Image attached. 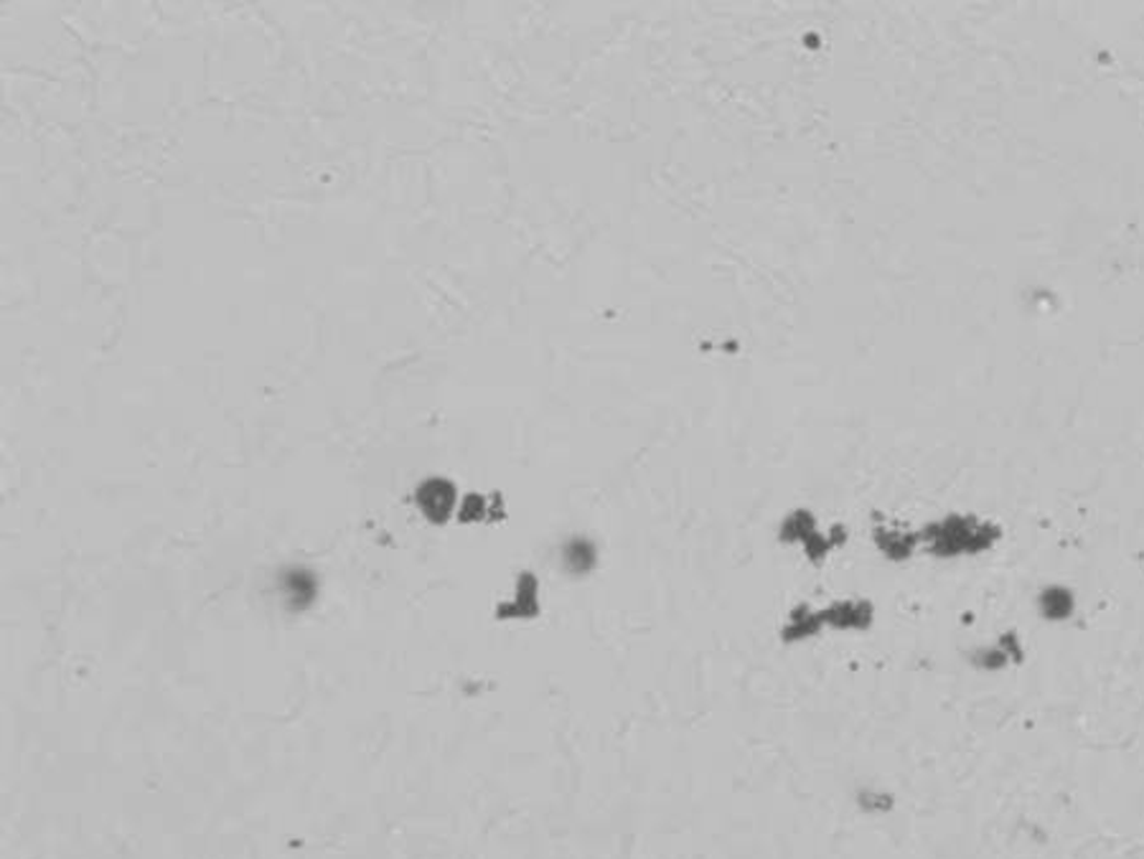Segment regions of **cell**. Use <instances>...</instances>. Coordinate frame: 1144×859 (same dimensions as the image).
<instances>
[{
	"mask_svg": "<svg viewBox=\"0 0 1144 859\" xmlns=\"http://www.w3.org/2000/svg\"><path fill=\"white\" fill-rule=\"evenodd\" d=\"M598 559H601V552H598L596 542L586 537V534L570 537L563 545V552H559V562H563V570L570 574V578H588V574H593Z\"/></svg>",
	"mask_w": 1144,
	"mask_h": 859,
	"instance_id": "6",
	"label": "cell"
},
{
	"mask_svg": "<svg viewBox=\"0 0 1144 859\" xmlns=\"http://www.w3.org/2000/svg\"><path fill=\"white\" fill-rule=\"evenodd\" d=\"M921 542H926L931 555L949 559L984 552L994 542V532L972 516H946L926 526Z\"/></svg>",
	"mask_w": 1144,
	"mask_h": 859,
	"instance_id": "2",
	"label": "cell"
},
{
	"mask_svg": "<svg viewBox=\"0 0 1144 859\" xmlns=\"http://www.w3.org/2000/svg\"><path fill=\"white\" fill-rule=\"evenodd\" d=\"M827 634L822 608L814 603H796L786 611V616L778 624V643L786 649L807 646Z\"/></svg>",
	"mask_w": 1144,
	"mask_h": 859,
	"instance_id": "4",
	"label": "cell"
},
{
	"mask_svg": "<svg viewBox=\"0 0 1144 859\" xmlns=\"http://www.w3.org/2000/svg\"><path fill=\"white\" fill-rule=\"evenodd\" d=\"M819 608L827 634H867L878 620V611L867 597H834Z\"/></svg>",
	"mask_w": 1144,
	"mask_h": 859,
	"instance_id": "3",
	"label": "cell"
},
{
	"mask_svg": "<svg viewBox=\"0 0 1144 859\" xmlns=\"http://www.w3.org/2000/svg\"><path fill=\"white\" fill-rule=\"evenodd\" d=\"M499 611L504 618H515V620L534 618L536 613H540V585H536V578H532V574H522L517 582V590H515V595H511V601L504 603Z\"/></svg>",
	"mask_w": 1144,
	"mask_h": 859,
	"instance_id": "8",
	"label": "cell"
},
{
	"mask_svg": "<svg viewBox=\"0 0 1144 859\" xmlns=\"http://www.w3.org/2000/svg\"><path fill=\"white\" fill-rule=\"evenodd\" d=\"M1022 657V646L1017 641L1015 634L999 636L997 641H992L982 649L972 651V666L980 672H1002V669L1013 666Z\"/></svg>",
	"mask_w": 1144,
	"mask_h": 859,
	"instance_id": "5",
	"label": "cell"
},
{
	"mask_svg": "<svg viewBox=\"0 0 1144 859\" xmlns=\"http://www.w3.org/2000/svg\"><path fill=\"white\" fill-rule=\"evenodd\" d=\"M776 537L784 547L799 549L807 557V562L822 565L832 552H837L847 542V532H844V526L822 530L814 511L794 509L781 519Z\"/></svg>",
	"mask_w": 1144,
	"mask_h": 859,
	"instance_id": "1",
	"label": "cell"
},
{
	"mask_svg": "<svg viewBox=\"0 0 1144 859\" xmlns=\"http://www.w3.org/2000/svg\"><path fill=\"white\" fill-rule=\"evenodd\" d=\"M417 501H420L423 511L432 522H446L455 507V486L451 480L432 478L417 491Z\"/></svg>",
	"mask_w": 1144,
	"mask_h": 859,
	"instance_id": "7",
	"label": "cell"
},
{
	"mask_svg": "<svg viewBox=\"0 0 1144 859\" xmlns=\"http://www.w3.org/2000/svg\"><path fill=\"white\" fill-rule=\"evenodd\" d=\"M873 542L880 555L893 559V562H903V559H909L915 547L921 545V534L901 532L895 530V526H878V530L873 532Z\"/></svg>",
	"mask_w": 1144,
	"mask_h": 859,
	"instance_id": "9",
	"label": "cell"
}]
</instances>
